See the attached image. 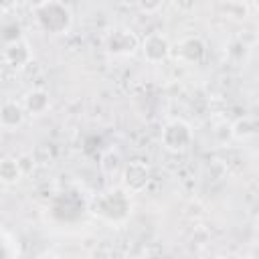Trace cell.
<instances>
[{"instance_id": "5bb4252c", "label": "cell", "mask_w": 259, "mask_h": 259, "mask_svg": "<svg viewBox=\"0 0 259 259\" xmlns=\"http://www.w3.org/2000/svg\"><path fill=\"white\" fill-rule=\"evenodd\" d=\"M214 140H217L219 144H227L229 140H233V134H231V123L221 121V123L217 125V130H214Z\"/></svg>"}, {"instance_id": "9c48e42d", "label": "cell", "mask_w": 259, "mask_h": 259, "mask_svg": "<svg viewBox=\"0 0 259 259\" xmlns=\"http://www.w3.org/2000/svg\"><path fill=\"white\" fill-rule=\"evenodd\" d=\"M204 53H206V45L198 36H188L178 45V55L186 63H200L204 59Z\"/></svg>"}, {"instance_id": "9a60e30c", "label": "cell", "mask_w": 259, "mask_h": 259, "mask_svg": "<svg viewBox=\"0 0 259 259\" xmlns=\"http://www.w3.org/2000/svg\"><path fill=\"white\" fill-rule=\"evenodd\" d=\"M164 2H166V0H136V6H138L142 12L152 14V12H158Z\"/></svg>"}, {"instance_id": "3957f363", "label": "cell", "mask_w": 259, "mask_h": 259, "mask_svg": "<svg viewBox=\"0 0 259 259\" xmlns=\"http://www.w3.org/2000/svg\"><path fill=\"white\" fill-rule=\"evenodd\" d=\"M192 127L184 119H172L162 130V146L170 152H184L192 144Z\"/></svg>"}, {"instance_id": "30bf717a", "label": "cell", "mask_w": 259, "mask_h": 259, "mask_svg": "<svg viewBox=\"0 0 259 259\" xmlns=\"http://www.w3.org/2000/svg\"><path fill=\"white\" fill-rule=\"evenodd\" d=\"M51 105V97H49V91L45 89H32L24 95V111L26 113H32V115H42Z\"/></svg>"}, {"instance_id": "277c9868", "label": "cell", "mask_w": 259, "mask_h": 259, "mask_svg": "<svg viewBox=\"0 0 259 259\" xmlns=\"http://www.w3.org/2000/svg\"><path fill=\"white\" fill-rule=\"evenodd\" d=\"M103 47L113 57H127V55H134L138 51L140 38L127 28H113L105 34Z\"/></svg>"}, {"instance_id": "7a4b0ae2", "label": "cell", "mask_w": 259, "mask_h": 259, "mask_svg": "<svg viewBox=\"0 0 259 259\" xmlns=\"http://www.w3.org/2000/svg\"><path fill=\"white\" fill-rule=\"evenodd\" d=\"M130 206H132L130 198L125 196L123 190H109V192L99 194L93 200V212L109 223H117L125 219L130 212Z\"/></svg>"}, {"instance_id": "8fae6325", "label": "cell", "mask_w": 259, "mask_h": 259, "mask_svg": "<svg viewBox=\"0 0 259 259\" xmlns=\"http://www.w3.org/2000/svg\"><path fill=\"white\" fill-rule=\"evenodd\" d=\"M231 134H233V140H249L257 134V121L255 117L251 115H243V117H237L233 123H231Z\"/></svg>"}, {"instance_id": "8992f818", "label": "cell", "mask_w": 259, "mask_h": 259, "mask_svg": "<svg viewBox=\"0 0 259 259\" xmlns=\"http://www.w3.org/2000/svg\"><path fill=\"white\" fill-rule=\"evenodd\" d=\"M170 51V40L162 32H152L142 40V53L148 63H162L164 59H168Z\"/></svg>"}, {"instance_id": "2e32d148", "label": "cell", "mask_w": 259, "mask_h": 259, "mask_svg": "<svg viewBox=\"0 0 259 259\" xmlns=\"http://www.w3.org/2000/svg\"><path fill=\"white\" fill-rule=\"evenodd\" d=\"M45 2H47V0H26V4H28V6L32 8V10H36V8H40V6L45 4Z\"/></svg>"}, {"instance_id": "7c38bea8", "label": "cell", "mask_w": 259, "mask_h": 259, "mask_svg": "<svg viewBox=\"0 0 259 259\" xmlns=\"http://www.w3.org/2000/svg\"><path fill=\"white\" fill-rule=\"evenodd\" d=\"M99 168H101V172H103L105 176H115V174H119L121 168H123L121 154H119L117 150H113V148L105 150V152L101 154V158H99Z\"/></svg>"}, {"instance_id": "e0dca14e", "label": "cell", "mask_w": 259, "mask_h": 259, "mask_svg": "<svg viewBox=\"0 0 259 259\" xmlns=\"http://www.w3.org/2000/svg\"><path fill=\"white\" fill-rule=\"evenodd\" d=\"M119 2H121L123 6H134V4H136V0H119Z\"/></svg>"}, {"instance_id": "4fadbf2b", "label": "cell", "mask_w": 259, "mask_h": 259, "mask_svg": "<svg viewBox=\"0 0 259 259\" xmlns=\"http://www.w3.org/2000/svg\"><path fill=\"white\" fill-rule=\"evenodd\" d=\"M22 168L18 164V158H2L0 160V180L4 184H16L22 178Z\"/></svg>"}, {"instance_id": "ba28073f", "label": "cell", "mask_w": 259, "mask_h": 259, "mask_svg": "<svg viewBox=\"0 0 259 259\" xmlns=\"http://www.w3.org/2000/svg\"><path fill=\"white\" fill-rule=\"evenodd\" d=\"M24 117H26V111L20 103L16 101H6L0 105V125L4 130H16L24 123Z\"/></svg>"}, {"instance_id": "6da1fadb", "label": "cell", "mask_w": 259, "mask_h": 259, "mask_svg": "<svg viewBox=\"0 0 259 259\" xmlns=\"http://www.w3.org/2000/svg\"><path fill=\"white\" fill-rule=\"evenodd\" d=\"M36 12V22L38 26L45 30V32H51V34H61L65 30H69L71 26V10L59 2V0H47L40 8L34 10Z\"/></svg>"}, {"instance_id": "5b68a950", "label": "cell", "mask_w": 259, "mask_h": 259, "mask_svg": "<svg viewBox=\"0 0 259 259\" xmlns=\"http://www.w3.org/2000/svg\"><path fill=\"white\" fill-rule=\"evenodd\" d=\"M152 178V170L144 160H132L121 168V182L127 192H142Z\"/></svg>"}, {"instance_id": "52a82bcc", "label": "cell", "mask_w": 259, "mask_h": 259, "mask_svg": "<svg viewBox=\"0 0 259 259\" xmlns=\"http://www.w3.org/2000/svg\"><path fill=\"white\" fill-rule=\"evenodd\" d=\"M4 61L14 69H20V67L28 65L32 61L30 45L26 40H22V38H16V40L8 42V47L4 49Z\"/></svg>"}]
</instances>
